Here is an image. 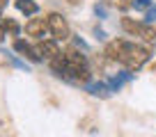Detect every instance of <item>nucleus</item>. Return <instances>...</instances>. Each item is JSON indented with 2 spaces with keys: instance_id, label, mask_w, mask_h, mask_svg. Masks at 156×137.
Here are the masks:
<instances>
[{
  "instance_id": "nucleus-1",
  "label": "nucleus",
  "mask_w": 156,
  "mask_h": 137,
  "mask_svg": "<svg viewBox=\"0 0 156 137\" xmlns=\"http://www.w3.org/2000/svg\"><path fill=\"white\" fill-rule=\"evenodd\" d=\"M106 55L112 62H119L126 71H138L147 59L151 57L149 46L136 44V41H126V39H115L106 46Z\"/></svg>"
},
{
  "instance_id": "nucleus-4",
  "label": "nucleus",
  "mask_w": 156,
  "mask_h": 137,
  "mask_svg": "<svg viewBox=\"0 0 156 137\" xmlns=\"http://www.w3.org/2000/svg\"><path fill=\"white\" fill-rule=\"evenodd\" d=\"M46 23H48V30H51V37H53L55 41H64L71 37V28H69L67 18H64L62 14H58V12H51L48 16H46Z\"/></svg>"
},
{
  "instance_id": "nucleus-3",
  "label": "nucleus",
  "mask_w": 156,
  "mask_h": 137,
  "mask_svg": "<svg viewBox=\"0 0 156 137\" xmlns=\"http://www.w3.org/2000/svg\"><path fill=\"white\" fill-rule=\"evenodd\" d=\"M122 30L131 37H142L147 44L156 41V28L154 23H142V21H136L131 16H122Z\"/></svg>"
},
{
  "instance_id": "nucleus-11",
  "label": "nucleus",
  "mask_w": 156,
  "mask_h": 137,
  "mask_svg": "<svg viewBox=\"0 0 156 137\" xmlns=\"http://www.w3.org/2000/svg\"><path fill=\"white\" fill-rule=\"evenodd\" d=\"M151 5H154L151 0H131V7H133V9H138V12H147Z\"/></svg>"
},
{
  "instance_id": "nucleus-10",
  "label": "nucleus",
  "mask_w": 156,
  "mask_h": 137,
  "mask_svg": "<svg viewBox=\"0 0 156 137\" xmlns=\"http://www.w3.org/2000/svg\"><path fill=\"white\" fill-rule=\"evenodd\" d=\"M2 30H5V34L9 32L12 37H19V32H21L19 23H16L14 18H9V16H7V18H2Z\"/></svg>"
},
{
  "instance_id": "nucleus-9",
  "label": "nucleus",
  "mask_w": 156,
  "mask_h": 137,
  "mask_svg": "<svg viewBox=\"0 0 156 137\" xmlns=\"http://www.w3.org/2000/svg\"><path fill=\"white\" fill-rule=\"evenodd\" d=\"M90 94H94V96H101V98H108L110 96V87H108V82H94V85H87Z\"/></svg>"
},
{
  "instance_id": "nucleus-16",
  "label": "nucleus",
  "mask_w": 156,
  "mask_h": 137,
  "mask_svg": "<svg viewBox=\"0 0 156 137\" xmlns=\"http://www.w3.org/2000/svg\"><path fill=\"white\" fill-rule=\"evenodd\" d=\"M69 2H78V0H69Z\"/></svg>"
},
{
  "instance_id": "nucleus-12",
  "label": "nucleus",
  "mask_w": 156,
  "mask_h": 137,
  "mask_svg": "<svg viewBox=\"0 0 156 137\" xmlns=\"http://www.w3.org/2000/svg\"><path fill=\"white\" fill-rule=\"evenodd\" d=\"M106 5L110 7H119V9H126V7H131V2H126V0H103Z\"/></svg>"
},
{
  "instance_id": "nucleus-5",
  "label": "nucleus",
  "mask_w": 156,
  "mask_h": 137,
  "mask_svg": "<svg viewBox=\"0 0 156 137\" xmlns=\"http://www.w3.org/2000/svg\"><path fill=\"white\" fill-rule=\"evenodd\" d=\"M34 50H37V55L41 57V62H53L55 57H60V46H58V41L55 39H41V41H37V46H34Z\"/></svg>"
},
{
  "instance_id": "nucleus-2",
  "label": "nucleus",
  "mask_w": 156,
  "mask_h": 137,
  "mask_svg": "<svg viewBox=\"0 0 156 137\" xmlns=\"http://www.w3.org/2000/svg\"><path fill=\"white\" fill-rule=\"evenodd\" d=\"M62 62H64V80H73V82H87L90 80V64L87 57L76 50H69V53H62Z\"/></svg>"
},
{
  "instance_id": "nucleus-14",
  "label": "nucleus",
  "mask_w": 156,
  "mask_h": 137,
  "mask_svg": "<svg viewBox=\"0 0 156 137\" xmlns=\"http://www.w3.org/2000/svg\"><path fill=\"white\" fill-rule=\"evenodd\" d=\"M2 7H7V0H0V9H2Z\"/></svg>"
},
{
  "instance_id": "nucleus-13",
  "label": "nucleus",
  "mask_w": 156,
  "mask_h": 137,
  "mask_svg": "<svg viewBox=\"0 0 156 137\" xmlns=\"http://www.w3.org/2000/svg\"><path fill=\"white\" fill-rule=\"evenodd\" d=\"M154 21H156V5H151L145 12V23H154Z\"/></svg>"
},
{
  "instance_id": "nucleus-6",
  "label": "nucleus",
  "mask_w": 156,
  "mask_h": 137,
  "mask_svg": "<svg viewBox=\"0 0 156 137\" xmlns=\"http://www.w3.org/2000/svg\"><path fill=\"white\" fill-rule=\"evenodd\" d=\"M25 34H28V37H34L37 41L46 39V37L51 34L46 18H30L28 23H25Z\"/></svg>"
},
{
  "instance_id": "nucleus-15",
  "label": "nucleus",
  "mask_w": 156,
  "mask_h": 137,
  "mask_svg": "<svg viewBox=\"0 0 156 137\" xmlns=\"http://www.w3.org/2000/svg\"><path fill=\"white\" fill-rule=\"evenodd\" d=\"M0 21H2V9H0Z\"/></svg>"
},
{
  "instance_id": "nucleus-8",
  "label": "nucleus",
  "mask_w": 156,
  "mask_h": 137,
  "mask_svg": "<svg viewBox=\"0 0 156 137\" xmlns=\"http://www.w3.org/2000/svg\"><path fill=\"white\" fill-rule=\"evenodd\" d=\"M16 9H19L21 14H25V16H34L39 12V5L34 0H16Z\"/></svg>"
},
{
  "instance_id": "nucleus-7",
  "label": "nucleus",
  "mask_w": 156,
  "mask_h": 137,
  "mask_svg": "<svg viewBox=\"0 0 156 137\" xmlns=\"http://www.w3.org/2000/svg\"><path fill=\"white\" fill-rule=\"evenodd\" d=\"M14 50H16V53H21L23 57L32 59V62H41V57H39V55H37V50H34V46L25 44L23 39H16V41H14Z\"/></svg>"
}]
</instances>
